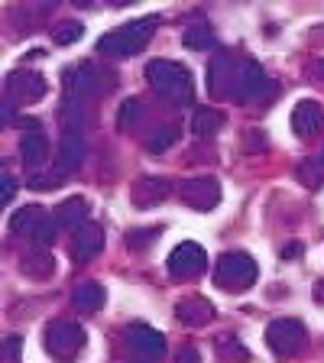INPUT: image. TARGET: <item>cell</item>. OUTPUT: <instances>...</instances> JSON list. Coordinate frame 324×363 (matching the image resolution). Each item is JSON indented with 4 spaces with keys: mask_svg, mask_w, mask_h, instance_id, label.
Returning <instances> with one entry per match:
<instances>
[{
    "mask_svg": "<svg viewBox=\"0 0 324 363\" xmlns=\"http://www.w3.org/2000/svg\"><path fill=\"white\" fill-rule=\"evenodd\" d=\"M146 82H150V88L156 91L162 101H169V104L181 107V104H191V98H195L191 75L172 59H152L150 65H146Z\"/></svg>",
    "mask_w": 324,
    "mask_h": 363,
    "instance_id": "6da1fadb",
    "label": "cell"
},
{
    "mask_svg": "<svg viewBox=\"0 0 324 363\" xmlns=\"http://www.w3.org/2000/svg\"><path fill=\"white\" fill-rule=\"evenodd\" d=\"M156 23H159L156 16H143V20H133L127 26H121V30L107 33V36H101L98 52L111 55V59H127V55L140 52L156 33Z\"/></svg>",
    "mask_w": 324,
    "mask_h": 363,
    "instance_id": "7a4b0ae2",
    "label": "cell"
},
{
    "mask_svg": "<svg viewBox=\"0 0 324 363\" xmlns=\"http://www.w3.org/2000/svg\"><path fill=\"white\" fill-rule=\"evenodd\" d=\"M214 282H218L224 292H247V289L257 282V263L250 259V253L230 250V253L218 257V266H214Z\"/></svg>",
    "mask_w": 324,
    "mask_h": 363,
    "instance_id": "3957f363",
    "label": "cell"
},
{
    "mask_svg": "<svg viewBox=\"0 0 324 363\" xmlns=\"http://www.w3.org/2000/svg\"><path fill=\"white\" fill-rule=\"evenodd\" d=\"M59 220L49 218V214L43 211V208H36V204H30V208H20V211L10 218V230H13L16 237H30L36 247H49V243H55V237H59Z\"/></svg>",
    "mask_w": 324,
    "mask_h": 363,
    "instance_id": "277c9868",
    "label": "cell"
},
{
    "mask_svg": "<svg viewBox=\"0 0 324 363\" xmlns=\"http://www.w3.org/2000/svg\"><path fill=\"white\" fill-rule=\"evenodd\" d=\"M84 347V331L78 321H49L45 328V350L55 357V360H75Z\"/></svg>",
    "mask_w": 324,
    "mask_h": 363,
    "instance_id": "5b68a950",
    "label": "cell"
},
{
    "mask_svg": "<svg viewBox=\"0 0 324 363\" xmlns=\"http://www.w3.org/2000/svg\"><path fill=\"white\" fill-rule=\"evenodd\" d=\"M266 344L279 357H298L308 344V334H305V325L295 321V318H276L269 328H266Z\"/></svg>",
    "mask_w": 324,
    "mask_h": 363,
    "instance_id": "8992f818",
    "label": "cell"
},
{
    "mask_svg": "<svg viewBox=\"0 0 324 363\" xmlns=\"http://www.w3.org/2000/svg\"><path fill=\"white\" fill-rule=\"evenodd\" d=\"M276 82H272L269 75H266V68L259 65V62H247V65L240 68V78H237V98L247 101V104H257V101H269L276 98Z\"/></svg>",
    "mask_w": 324,
    "mask_h": 363,
    "instance_id": "52a82bcc",
    "label": "cell"
},
{
    "mask_svg": "<svg viewBox=\"0 0 324 363\" xmlns=\"http://www.w3.org/2000/svg\"><path fill=\"white\" fill-rule=\"evenodd\" d=\"M101 72L91 62H78V65H72L65 72V94L68 101H91V98H98L101 94Z\"/></svg>",
    "mask_w": 324,
    "mask_h": 363,
    "instance_id": "ba28073f",
    "label": "cell"
},
{
    "mask_svg": "<svg viewBox=\"0 0 324 363\" xmlns=\"http://www.w3.org/2000/svg\"><path fill=\"white\" fill-rule=\"evenodd\" d=\"M237 59L230 52H214V59L208 62V94L211 98H227L237 91Z\"/></svg>",
    "mask_w": 324,
    "mask_h": 363,
    "instance_id": "9c48e42d",
    "label": "cell"
},
{
    "mask_svg": "<svg viewBox=\"0 0 324 363\" xmlns=\"http://www.w3.org/2000/svg\"><path fill=\"white\" fill-rule=\"evenodd\" d=\"M45 94V78L39 72H10L4 82V101L10 104H33Z\"/></svg>",
    "mask_w": 324,
    "mask_h": 363,
    "instance_id": "30bf717a",
    "label": "cell"
},
{
    "mask_svg": "<svg viewBox=\"0 0 324 363\" xmlns=\"http://www.w3.org/2000/svg\"><path fill=\"white\" fill-rule=\"evenodd\" d=\"M204 266H208V253H204L198 243L185 240L169 253V272H172L175 279H195L201 276Z\"/></svg>",
    "mask_w": 324,
    "mask_h": 363,
    "instance_id": "8fae6325",
    "label": "cell"
},
{
    "mask_svg": "<svg viewBox=\"0 0 324 363\" xmlns=\"http://www.w3.org/2000/svg\"><path fill=\"white\" fill-rule=\"evenodd\" d=\"M181 201L195 211H211L220 201V182L214 175H198V179L181 182Z\"/></svg>",
    "mask_w": 324,
    "mask_h": 363,
    "instance_id": "7c38bea8",
    "label": "cell"
},
{
    "mask_svg": "<svg viewBox=\"0 0 324 363\" xmlns=\"http://www.w3.org/2000/svg\"><path fill=\"white\" fill-rule=\"evenodd\" d=\"M127 340L146 363L162 360V354H166V337H162V331H156V328H150V325H130Z\"/></svg>",
    "mask_w": 324,
    "mask_h": 363,
    "instance_id": "4fadbf2b",
    "label": "cell"
},
{
    "mask_svg": "<svg viewBox=\"0 0 324 363\" xmlns=\"http://www.w3.org/2000/svg\"><path fill=\"white\" fill-rule=\"evenodd\" d=\"M292 130L302 140H315V136H321L324 133V111H321V104L318 101H298L295 104V111H292Z\"/></svg>",
    "mask_w": 324,
    "mask_h": 363,
    "instance_id": "5bb4252c",
    "label": "cell"
},
{
    "mask_svg": "<svg viewBox=\"0 0 324 363\" xmlns=\"http://www.w3.org/2000/svg\"><path fill=\"white\" fill-rule=\"evenodd\" d=\"M169 191H172L169 179H162V175H143V179L133 182L130 201H133L136 208H156L159 201H166L169 198Z\"/></svg>",
    "mask_w": 324,
    "mask_h": 363,
    "instance_id": "9a60e30c",
    "label": "cell"
},
{
    "mask_svg": "<svg viewBox=\"0 0 324 363\" xmlns=\"http://www.w3.org/2000/svg\"><path fill=\"white\" fill-rule=\"evenodd\" d=\"M84 152H88V143H84L82 133H72V130H65V136H62V146H59V162H55L52 172L59 175V179H65V175H72L78 166L84 162Z\"/></svg>",
    "mask_w": 324,
    "mask_h": 363,
    "instance_id": "2e32d148",
    "label": "cell"
},
{
    "mask_svg": "<svg viewBox=\"0 0 324 363\" xmlns=\"http://www.w3.org/2000/svg\"><path fill=\"white\" fill-rule=\"evenodd\" d=\"M45 156H49V140H45V133L39 130V123L33 121L30 127H26V133L20 136V159L23 166L30 169H39L45 162Z\"/></svg>",
    "mask_w": 324,
    "mask_h": 363,
    "instance_id": "e0dca14e",
    "label": "cell"
},
{
    "mask_svg": "<svg viewBox=\"0 0 324 363\" xmlns=\"http://www.w3.org/2000/svg\"><path fill=\"white\" fill-rule=\"evenodd\" d=\"M175 318L189 328H204L214 318V305L208 298H201V295H189V298H181L175 305Z\"/></svg>",
    "mask_w": 324,
    "mask_h": 363,
    "instance_id": "ac0fdd59",
    "label": "cell"
},
{
    "mask_svg": "<svg viewBox=\"0 0 324 363\" xmlns=\"http://www.w3.org/2000/svg\"><path fill=\"white\" fill-rule=\"evenodd\" d=\"M101 247H104V230L98 224H84L75 230V243H72V253H75L78 263H88L91 257H98Z\"/></svg>",
    "mask_w": 324,
    "mask_h": 363,
    "instance_id": "d6986e66",
    "label": "cell"
},
{
    "mask_svg": "<svg viewBox=\"0 0 324 363\" xmlns=\"http://www.w3.org/2000/svg\"><path fill=\"white\" fill-rule=\"evenodd\" d=\"M104 286L101 282H82V286L72 292V305H75L78 311H84V315H94V311H101V305H104Z\"/></svg>",
    "mask_w": 324,
    "mask_h": 363,
    "instance_id": "ffe728a7",
    "label": "cell"
},
{
    "mask_svg": "<svg viewBox=\"0 0 324 363\" xmlns=\"http://www.w3.org/2000/svg\"><path fill=\"white\" fill-rule=\"evenodd\" d=\"M20 269L23 276H30V279H49L55 272V257L49 250H33L26 257L20 259Z\"/></svg>",
    "mask_w": 324,
    "mask_h": 363,
    "instance_id": "44dd1931",
    "label": "cell"
},
{
    "mask_svg": "<svg viewBox=\"0 0 324 363\" xmlns=\"http://www.w3.org/2000/svg\"><path fill=\"white\" fill-rule=\"evenodd\" d=\"M55 220L68 230H78V227L88 224V201L84 198H68V201L59 204V211H55Z\"/></svg>",
    "mask_w": 324,
    "mask_h": 363,
    "instance_id": "7402d4cb",
    "label": "cell"
},
{
    "mask_svg": "<svg viewBox=\"0 0 324 363\" xmlns=\"http://www.w3.org/2000/svg\"><path fill=\"white\" fill-rule=\"evenodd\" d=\"M224 127V113L214 111V107H204V111H195L191 117V133L198 140H208V136H218V130Z\"/></svg>",
    "mask_w": 324,
    "mask_h": 363,
    "instance_id": "603a6c76",
    "label": "cell"
},
{
    "mask_svg": "<svg viewBox=\"0 0 324 363\" xmlns=\"http://www.w3.org/2000/svg\"><path fill=\"white\" fill-rule=\"evenodd\" d=\"M181 43L189 45L191 52H208V49L214 45V33H211V26H208L204 20H195V23H189V26H185Z\"/></svg>",
    "mask_w": 324,
    "mask_h": 363,
    "instance_id": "cb8c5ba5",
    "label": "cell"
},
{
    "mask_svg": "<svg viewBox=\"0 0 324 363\" xmlns=\"http://www.w3.org/2000/svg\"><path fill=\"white\" fill-rule=\"evenodd\" d=\"M214 350H218V357L224 363H243L250 360V350L240 344V337H234V334H220L218 340H214Z\"/></svg>",
    "mask_w": 324,
    "mask_h": 363,
    "instance_id": "d4e9b609",
    "label": "cell"
},
{
    "mask_svg": "<svg viewBox=\"0 0 324 363\" xmlns=\"http://www.w3.org/2000/svg\"><path fill=\"white\" fill-rule=\"evenodd\" d=\"M62 121H65V130H72V133H82L84 123H88L91 117L84 113L82 101H65V107H62Z\"/></svg>",
    "mask_w": 324,
    "mask_h": 363,
    "instance_id": "484cf974",
    "label": "cell"
},
{
    "mask_svg": "<svg viewBox=\"0 0 324 363\" xmlns=\"http://www.w3.org/2000/svg\"><path fill=\"white\" fill-rule=\"evenodd\" d=\"M298 182H305L308 189H318L324 182V159H318V156L305 159L302 166H298Z\"/></svg>",
    "mask_w": 324,
    "mask_h": 363,
    "instance_id": "4316f807",
    "label": "cell"
},
{
    "mask_svg": "<svg viewBox=\"0 0 324 363\" xmlns=\"http://www.w3.org/2000/svg\"><path fill=\"white\" fill-rule=\"evenodd\" d=\"M175 140H179V130H175V127H159L156 133L146 140V150L159 156V152H166L169 146H175Z\"/></svg>",
    "mask_w": 324,
    "mask_h": 363,
    "instance_id": "83f0119b",
    "label": "cell"
},
{
    "mask_svg": "<svg viewBox=\"0 0 324 363\" xmlns=\"http://www.w3.org/2000/svg\"><path fill=\"white\" fill-rule=\"evenodd\" d=\"M82 33H84V26L78 20H65V23H59V26L52 30V39L59 45H72L75 39H82Z\"/></svg>",
    "mask_w": 324,
    "mask_h": 363,
    "instance_id": "f1b7e54d",
    "label": "cell"
},
{
    "mask_svg": "<svg viewBox=\"0 0 324 363\" xmlns=\"http://www.w3.org/2000/svg\"><path fill=\"white\" fill-rule=\"evenodd\" d=\"M140 113H143V107H140V101H136V98H130L127 104H123V111H121V121H117V123H121V130H130V127H133V123L140 121Z\"/></svg>",
    "mask_w": 324,
    "mask_h": 363,
    "instance_id": "f546056e",
    "label": "cell"
},
{
    "mask_svg": "<svg viewBox=\"0 0 324 363\" xmlns=\"http://www.w3.org/2000/svg\"><path fill=\"white\" fill-rule=\"evenodd\" d=\"M156 234H159V227H146V230H133V234L127 237V247H130V250H143V247H150V243L156 240Z\"/></svg>",
    "mask_w": 324,
    "mask_h": 363,
    "instance_id": "4dcf8cb0",
    "label": "cell"
},
{
    "mask_svg": "<svg viewBox=\"0 0 324 363\" xmlns=\"http://www.w3.org/2000/svg\"><path fill=\"white\" fill-rule=\"evenodd\" d=\"M55 182H62L55 172H45V175H39V172H36V175H30V185H33V189H39V191L55 189Z\"/></svg>",
    "mask_w": 324,
    "mask_h": 363,
    "instance_id": "1f68e13d",
    "label": "cell"
},
{
    "mask_svg": "<svg viewBox=\"0 0 324 363\" xmlns=\"http://www.w3.org/2000/svg\"><path fill=\"white\" fill-rule=\"evenodd\" d=\"M13 195H16V182L4 172V175H0V204H7Z\"/></svg>",
    "mask_w": 324,
    "mask_h": 363,
    "instance_id": "d6a6232c",
    "label": "cell"
},
{
    "mask_svg": "<svg viewBox=\"0 0 324 363\" xmlns=\"http://www.w3.org/2000/svg\"><path fill=\"white\" fill-rule=\"evenodd\" d=\"M175 363H201V357H198V347H179V354H175Z\"/></svg>",
    "mask_w": 324,
    "mask_h": 363,
    "instance_id": "836d02e7",
    "label": "cell"
},
{
    "mask_svg": "<svg viewBox=\"0 0 324 363\" xmlns=\"http://www.w3.org/2000/svg\"><path fill=\"white\" fill-rule=\"evenodd\" d=\"M10 354V360H20V337H7V344H4V357Z\"/></svg>",
    "mask_w": 324,
    "mask_h": 363,
    "instance_id": "e575fe53",
    "label": "cell"
},
{
    "mask_svg": "<svg viewBox=\"0 0 324 363\" xmlns=\"http://www.w3.org/2000/svg\"><path fill=\"white\" fill-rule=\"evenodd\" d=\"M305 75H308V82H318V75H324V62H311L305 68Z\"/></svg>",
    "mask_w": 324,
    "mask_h": 363,
    "instance_id": "d590c367",
    "label": "cell"
},
{
    "mask_svg": "<svg viewBox=\"0 0 324 363\" xmlns=\"http://www.w3.org/2000/svg\"><path fill=\"white\" fill-rule=\"evenodd\" d=\"M282 257H286V259H295V257H302V243H289V247L282 250Z\"/></svg>",
    "mask_w": 324,
    "mask_h": 363,
    "instance_id": "8d00e7d4",
    "label": "cell"
},
{
    "mask_svg": "<svg viewBox=\"0 0 324 363\" xmlns=\"http://www.w3.org/2000/svg\"><path fill=\"white\" fill-rule=\"evenodd\" d=\"M311 295H315V302H318V305H324V279H321V282H315Z\"/></svg>",
    "mask_w": 324,
    "mask_h": 363,
    "instance_id": "74e56055",
    "label": "cell"
}]
</instances>
